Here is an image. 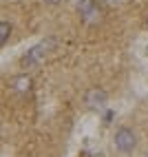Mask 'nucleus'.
<instances>
[{
    "instance_id": "obj_5",
    "label": "nucleus",
    "mask_w": 148,
    "mask_h": 157,
    "mask_svg": "<svg viewBox=\"0 0 148 157\" xmlns=\"http://www.w3.org/2000/svg\"><path fill=\"white\" fill-rule=\"evenodd\" d=\"M18 93H27L29 89H31V78L29 75H18V78H13V84H11Z\"/></svg>"
},
{
    "instance_id": "obj_6",
    "label": "nucleus",
    "mask_w": 148,
    "mask_h": 157,
    "mask_svg": "<svg viewBox=\"0 0 148 157\" xmlns=\"http://www.w3.org/2000/svg\"><path fill=\"white\" fill-rule=\"evenodd\" d=\"M9 36H11V27H9L7 22H0V44H5Z\"/></svg>"
},
{
    "instance_id": "obj_3",
    "label": "nucleus",
    "mask_w": 148,
    "mask_h": 157,
    "mask_svg": "<svg viewBox=\"0 0 148 157\" xmlns=\"http://www.w3.org/2000/svg\"><path fill=\"white\" fill-rule=\"evenodd\" d=\"M115 146H117V151H122V153H131L135 148V135H133V131L120 128L117 133H115Z\"/></svg>"
},
{
    "instance_id": "obj_7",
    "label": "nucleus",
    "mask_w": 148,
    "mask_h": 157,
    "mask_svg": "<svg viewBox=\"0 0 148 157\" xmlns=\"http://www.w3.org/2000/svg\"><path fill=\"white\" fill-rule=\"evenodd\" d=\"M44 2H49V5H58V2H62V0H44Z\"/></svg>"
},
{
    "instance_id": "obj_1",
    "label": "nucleus",
    "mask_w": 148,
    "mask_h": 157,
    "mask_svg": "<svg viewBox=\"0 0 148 157\" xmlns=\"http://www.w3.org/2000/svg\"><path fill=\"white\" fill-rule=\"evenodd\" d=\"M55 47V40L53 38H47V40H42L40 44H36V47H31L29 51H27V56L22 58V64L25 67H33V64H40L42 60L47 58V53L51 49Z\"/></svg>"
},
{
    "instance_id": "obj_8",
    "label": "nucleus",
    "mask_w": 148,
    "mask_h": 157,
    "mask_svg": "<svg viewBox=\"0 0 148 157\" xmlns=\"http://www.w3.org/2000/svg\"><path fill=\"white\" fill-rule=\"evenodd\" d=\"M146 56H148V47H146Z\"/></svg>"
},
{
    "instance_id": "obj_2",
    "label": "nucleus",
    "mask_w": 148,
    "mask_h": 157,
    "mask_svg": "<svg viewBox=\"0 0 148 157\" xmlns=\"http://www.w3.org/2000/svg\"><path fill=\"white\" fill-rule=\"evenodd\" d=\"M78 9H80V16L86 25H95L100 20V9L95 5V0H80Z\"/></svg>"
},
{
    "instance_id": "obj_4",
    "label": "nucleus",
    "mask_w": 148,
    "mask_h": 157,
    "mask_svg": "<svg viewBox=\"0 0 148 157\" xmlns=\"http://www.w3.org/2000/svg\"><path fill=\"white\" fill-rule=\"evenodd\" d=\"M86 104L89 106H93V109H97V106H104V104H106V93H104L102 89H91V91H86Z\"/></svg>"
}]
</instances>
